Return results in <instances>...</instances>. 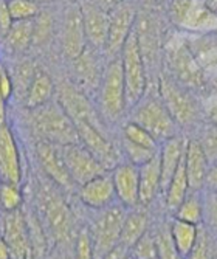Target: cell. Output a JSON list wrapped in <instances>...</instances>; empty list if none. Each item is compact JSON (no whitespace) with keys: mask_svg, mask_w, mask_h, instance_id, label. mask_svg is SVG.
I'll return each instance as SVG.
<instances>
[{"mask_svg":"<svg viewBox=\"0 0 217 259\" xmlns=\"http://www.w3.org/2000/svg\"><path fill=\"white\" fill-rule=\"evenodd\" d=\"M169 65L172 76L191 90H203L206 75L202 62L186 42L172 44L169 50Z\"/></svg>","mask_w":217,"mask_h":259,"instance_id":"obj_7","label":"cell"},{"mask_svg":"<svg viewBox=\"0 0 217 259\" xmlns=\"http://www.w3.org/2000/svg\"><path fill=\"white\" fill-rule=\"evenodd\" d=\"M59 104L64 107V110L70 115V118L73 121L82 120L100 126L96 120V112L92 107L90 101L85 98L82 92H79L75 85L62 84L59 87Z\"/></svg>","mask_w":217,"mask_h":259,"instance_id":"obj_19","label":"cell"},{"mask_svg":"<svg viewBox=\"0 0 217 259\" xmlns=\"http://www.w3.org/2000/svg\"><path fill=\"white\" fill-rule=\"evenodd\" d=\"M79 199L85 206L96 209V211L104 209L109 205L118 202V196H116L112 174L104 172L101 176L93 177L87 183L81 185Z\"/></svg>","mask_w":217,"mask_h":259,"instance_id":"obj_16","label":"cell"},{"mask_svg":"<svg viewBox=\"0 0 217 259\" xmlns=\"http://www.w3.org/2000/svg\"><path fill=\"white\" fill-rule=\"evenodd\" d=\"M2 239L8 242L13 251V257H30L31 241L30 227L19 209L5 211L2 218Z\"/></svg>","mask_w":217,"mask_h":259,"instance_id":"obj_12","label":"cell"},{"mask_svg":"<svg viewBox=\"0 0 217 259\" xmlns=\"http://www.w3.org/2000/svg\"><path fill=\"white\" fill-rule=\"evenodd\" d=\"M85 27H84V14L79 5H70L64 14L62 23V50L64 55L75 61L85 52Z\"/></svg>","mask_w":217,"mask_h":259,"instance_id":"obj_11","label":"cell"},{"mask_svg":"<svg viewBox=\"0 0 217 259\" xmlns=\"http://www.w3.org/2000/svg\"><path fill=\"white\" fill-rule=\"evenodd\" d=\"M192 4H194V0H171L169 2V19L174 25H177L180 28L183 27Z\"/></svg>","mask_w":217,"mask_h":259,"instance_id":"obj_38","label":"cell"},{"mask_svg":"<svg viewBox=\"0 0 217 259\" xmlns=\"http://www.w3.org/2000/svg\"><path fill=\"white\" fill-rule=\"evenodd\" d=\"M58 145L52 143V141L44 140L40 143H37L36 152H37V158L40 161L42 169L48 174L56 185L62 186V188H70L71 183H73V179H71L67 164L62 158L61 149L56 148Z\"/></svg>","mask_w":217,"mask_h":259,"instance_id":"obj_18","label":"cell"},{"mask_svg":"<svg viewBox=\"0 0 217 259\" xmlns=\"http://www.w3.org/2000/svg\"><path fill=\"white\" fill-rule=\"evenodd\" d=\"M191 89L180 84L174 76H160L158 92L179 126H191L199 116V106L191 95Z\"/></svg>","mask_w":217,"mask_h":259,"instance_id":"obj_6","label":"cell"},{"mask_svg":"<svg viewBox=\"0 0 217 259\" xmlns=\"http://www.w3.org/2000/svg\"><path fill=\"white\" fill-rule=\"evenodd\" d=\"M76 257L81 259H89L95 257V244H93V236L87 231L82 230L76 241Z\"/></svg>","mask_w":217,"mask_h":259,"instance_id":"obj_41","label":"cell"},{"mask_svg":"<svg viewBox=\"0 0 217 259\" xmlns=\"http://www.w3.org/2000/svg\"><path fill=\"white\" fill-rule=\"evenodd\" d=\"M205 221L209 228L217 231V191H208L205 194Z\"/></svg>","mask_w":217,"mask_h":259,"instance_id":"obj_42","label":"cell"},{"mask_svg":"<svg viewBox=\"0 0 217 259\" xmlns=\"http://www.w3.org/2000/svg\"><path fill=\"white\" fill-rule=\"evenodd\" d=\"M110 14V25H109V37L106 45V53L109 56L118 58L121 55L123 47L134 31L137 25V10L131 0H123L115 8L109 11Z\"/></svg>","mask_w":217,"mask_h":259,"instance_id":"obj_9","label":"cell"},{"mask_svg":"<svg viewBox=\"0 0 217 259\" xmlns=\"http://www.w3.org/2000/svg\"><path fill=\"white\" fill-rule=\"evenodd\" d=\"M73 123H75V126L78 129L81 143L85 148H89L106 168L115 166L116 161H118L116 151H115L113 145L104 137L100 126L89 123V121H82V120H78V121H73Z\"/></svg>","mask_w":217,"mask_h":259,"instance_id":"obj_15","label":"cell"},{"mask_svg":"<svg viewBox=\"0 0 217 259\" xmlns=\"http://www.w3.org/2000/svg\"><path fill=\"white\" fill-rule=\"evenodd\" d=\"M177 219L200 225L205 221V194H200V190H192L174 211Z\"/></svg>","mask_w":217,"mask_h":259,"instance_id":"obj_27","label":"cell"},{"mask_svg":"<svg viewBox=\"0 0 217 259\" xmlns=\"http://www.w3.org/2000/svg\"><path fill=\"white\" fill-rule=\"evenodd\" d=\"M39 2H40V0H39Z\"/></svg>","mask_w":217,"mask_h":259,"instance_id":"obj_49","label":"cell"},{"mask_svg":"<svg viewBox=\"0 0 217 259\" xmlns=\"http://www.w3.org/2000/svg\"><path fill=\"white\" fill-rule=\"evenodd\" d=\"M5 106L7 104L2 103V109H0V174L5 182L20 185V155L13 131L5 120Z\"/></svg>","mask_w":217,"mask_h":259,"instance_id":"obj_10","label":"cell"},{"mask_svg":"<svg viewBox=\"0 0 217 259\" xmlns=\"http://www.w3.org/2000/svg\"><path fill=\"white\" fill-rule=\"evenodd\" d=\"M67 169L75 183L84 185L96 176L106 172V166L82 143L59 146Z\"/></svg>","mask_w":217,"mask_h":259,"instance_id":"obj_8","label":"cell"},{"mask_svg":"<svg viewBox=\"0 0 217 259\" xmlns=\"http://www.w3.org/2000/svg\"><path fill=\"white\" fill-rule=\"evenodd\" d=\"M84 14V27L87 44L92 45L95 50H106L107 37H109V25L110 14L107 10L96 5L92 0L81 5Z\"/></svg>","mask_w":217,"mask_h":259,"instance_id":"obj_13","label":"cell"},{"mask_svg":"<svg viewBox=\"0 0 217 259\" xmlns=\"http://www.w3.org/2000/svg\"><path fill=\"white\" fill-rule=\"evenodd\" d=\"M4 39V50L10 53H23L34 39V19L33 20H14Z\"/></svg>","mask_w":217,"mask_h":259,"instance_id":"obj_23","label":"cell"},{"mask_svg":"<svg viewBox=\"0 0 217 259\" xmlns=\"http://www.w3.org/2000/svg\"><path fill=\"white\" fill-rule=\"evenodd\" d=\"M217 27V16L205 5L199 4L197 0H194L192 4L186 20L183 23L185 30H191V31H211Z\"/></svg>","mask_w":217,"mask_h":259,"instance_id":"obj_29","label":"cell"},{"mask_svg":"<svg viewBox=\"0 0 217 259\" xmlns=\"http://www.w3.org/2000/svg\"><path fill=\"white\" fill-rule=\"evenodd\" d=\"M186 141L182 137H171L163 141L160 148V161H161V186L160 194H166L167 186H169L176 171L179 169L180 163L185 157Z\"/></svg>","mask_w":217,"mask_h":259,"instance_id":"obj_21","label":"cell"},{"mask_svg":"<svg viewBox=\"0 0 217 259\" xmlns=\"http://www.w3.org/2000/svg\"><path fill=\"white\" fill-rule=\"evenodd\" d=\"M185 164H186V172H188V179H189L191 191L205 188V180L208 176L211 161L199 140L186 141Z\"/></svg>","mask_w":217,"mask_h":259,"instance_id":"obj_20","label":"cell"},{"mask_svg":"<svg viewBox=\"0 0 217 259\" xmlns=\"http://www.w3.org/2000/svg\"><path fill=\"white\" fill-rule=\"evenodd\" d=\"M189 190H191V186H189V179H188L185 157H183L179 169L176 171L169 186H167V190H166V194H164L166 208L169 211H176L179 205L183 202V199L188 196Z\"/></svg>","mask_w":217,"mask_h":259,"instance_id":"obj_28","label":"cell"},{"mask_svg":"<svg viewBox=\"0 0 217 259\" xmlns=\"http://www.w3.org/2000/svg\"><path fill=\"white\" fill-rule=\"evenodd\" d=\"M20 203H22V193L19 190V185L4 180V183H2V206H4V211L19 209Z\"/></svg>","mask_w":217,"mask_h":259,"instance_id":"obj_37","label":"cell"},{"mask_svg":"<svg viewBox=\"0 0 217 259\" xmlns=\"http://www.w3.org/2000/svg\"><path fill=\"white\" fill-rule=\"evenodd\" d=\"M92 2H95L96 5H100L101 8H104V10L110 11V10H112V8H115L118 4H121L123 0H92Z\"/></svg>","mask_w":217,"mask_h":259,"instance_id":"obj_46","label":"cell"},{"mask_svg":"<svg viewBox=\"0 0 217 259\" xmlns=\"http://www.w3.org/2000/svg\"><path fill=\"white\" fill-rule=\"evenodd\" d=\"M205 188L208 191H217V161L209 164L208 176L205 180Z\"/></svg>","mask_w":217,"mask_h":259,"instance_id":"obj_45","label":"cell"},{"mask_svg":"<svg viewBox=\"0 0 217 259\" xmlns=\"http://www.w3.org/2000/svg\"><path fill=\"white\" fill-rule=\"evenodd\" d=\"M0 78H2V103L7 104L14 95V82H13L10 70L7 67H2V75H0Z\"/></svg>","mask_w":217,"mask_h":259,"instance_id":"obj_43","label":"cell"},{"mask_svg":"<svg viewBox=\"0 0 217 259\" xmlns=\"http://www.w3.org/2000/svg\"><path fill=\"white\" fill-rule=\"evenodd\" d=\"M14 20H33L40 14L39 0H7Z\"/></svg>","mask_w":217,"mask_h":259,"instance_id":"obj_32","label":"cell"},{"mask_svg":"<svg viewBox=\"0 0 217 259\" xmlns=\"http://www.w3.org/2000/svg\"><path fill=\"white\" fill-rule=\"evenodd\" d=\"M121 61L124 70V81H126V93H127V104L134 107L148 90V73H146V62L141 50L140 37L137 33V25L131 36L127 37L123 50Z\"/></svg>","mask_w":217,"mask_h":259,"instance_id":"obj_3","label":"cell"},{"mask_svg":"<svg viewBox=\"0 0 217 259\" xmlns=\"http://www.w3.org/2000/svg\"><path fill=\"white\" fill-rule=\"evenodd\" d=\"M14 19L10 13L7 0H2V7H0V31H2V36H5L8 33V30L13 27Z\"/></svg>","mask_w":217,"mask_h":259,"instance_id":"obj_44","label":"cell"},{"mask_svg":"<svg viewBox=\"0 0 217 259\" xmlns=\"http://www.w3.org/2000/svg\"><path fill=\"white\" fill-rule=\"evenodd\" d=\"M53 93H55V84H53L52 76L47 72H44V70L37 68L36 76L33 79V84L28 90L25 104L31 109L40 107V106H44L50 101Z\"/></svg>","mask_w":217,"mask_h":259,"instance_id":"obj_26","label":"cell"},{"mask_svg":"<svg viewBox=\"0 0 217 259\" xmlns=\"http://www.w3.org/2000/svg\"><path fill=\"white\" fill-rule=\"evenodd\" d=\"M42 199H44L45 216L55 238L61 242L68 241L70 230H71V214L65 202L52 188H45L42 193Z\"/></svg>","mask_w":217,"mask_h":259,"instance_id":"obj_14","label":"cell"},{"mask_svg":"<svg viewBox=\"0 0 217 259\" xmlns=\"http://www.w3.org/2000/svg\"><path fill=\"white\" fill-rule=\"evenodd\" d=\"M13 70L14 72H10V73H11V78L14 82V95L27 100L28 90L33 84L37 68L30 61H20L14 65Z\"/></svg>","mask_w":217,"mask_h":259,"instance_id":"obj_30","label":"cell"},{"mask_svg":"<svg viewBox=\"0 0 217 259\" xmlns=\"http://www.w3.org/2000/svg\"><path fill=\"white\" fill-rule=\"evenodd\" d=\"M209 121L217 126V104H214L209 110Z\"/></svg>","mask_w":217,"mask_h":259,"instance_id":"obj_48","label":"cell"},{"mask_svg":"<svg viewBox=\"0 0 217 259\" xmlns=\"http://www.w3.org/2000/svg\"><path fill=\"white\" fill-rule=\"evenodd\" d=\"M123 137L134 141V143H137V145L146 146V148L154 149V151H160V146H158L160 141L148 129H144L141 124H138L132 120L123 126Z\"/></svg>","mask_w":217,"mask_h":259,"instance_id":"obj_31","label":"cell"},{"mask_svg":"<svg viewBox=\"0 0 217 259\" xmlns=\"http://www.w3.org/2000/svg\"><path fill=\"white\" fill-rule=\"evenodd\" d=\"M52 33V17L48 14H39L34 19V39L33 44H44Z\"/></svg>","mask_w":217,"mask_h":259,"instance_id":"obj_40","label":"cell"},{"mask_svg":"<svg viewBox=\"0 0 217 259\" xmlns=\"http://www.w3.org/2000/svg\"><path fill=\"white\" fill-rule=\"evenodd\" d=\"M148 222H149V219L144 211H141L138 208H129L119 242L129 247L132 251V247L140 241L143 234L148 231Z\"/></svg>","mask_w":217,"mask_h":259,"instance_id":"obj_25","label":"cell"},{"mask_svg":"<svg viewBox=\"0 0 217 259\" xmlns=\"http://www.w3.org/2000/svg\"><path fill=\"white\" fill-rule=\"evenodd\" d=\"M161 186V161L160 152L140 166V205L148 206L160 194Z\"/></svg>","mask_w":217,"mask_h":259,"instance_id":"obj_22","label":"cell"},{"mask_svg":"<svg viewBox=\"0 0 217 259\" xmlns=\"http://www.w3.org/2000/svg\"><path fill=\"white\" fill-rule=\"evenodd\" d=\"M155 239H157V247H158V257H163V259L180 257L176 242H174V238H172L171 225L161 227L155 234Z\"/></svg>","mask_w":217,"mask_h":259,"instance_id":"obj_33","label":"cell"},{"mask_svg":"<svg viewBox=\"0 0 217 259\" xmlns=\"http://www.w3.org/2000/svg\"><path fill=\"white\" fill-rule=\"evenodd\" d=\"M100 104L104 116L110 121L121 118L126 107H129L121 56L113 58L101 75Z\"/></svg>","mask_w":217,"mask_h":259,"instance_id":"obj_4","label":"cell"},{"mask_svg":"<svg viewBox=\"0 0 217 259\" xmlns=\"http://www.w3.org/2000/svg\"><path fill=\"white\" fill-rule=\"evenodd\" d=\"M75 62H76L78 78L87 84H93L96 78V70H98V64L95 62L93 55L85 49V52L78 59H75Z\"/></svg>","mask_w":217,"mask_h":259,"instance_id":"obj_36","label":"cell"},{"mask_svg":"<svg viewBox=\"0 0 217 259\" xmlns=\"http://www.w3.org/2000/svg\"><path fill=\"white\" fill-rule=\"evenodd\" d=\"M33 124L37 134L44 138L52 141L55 145H73L81 143L78 129L70 118V115L59 104H44L34 109Z\"/></svg>","mask_w":217,"mask_h":259,"instance_id":"obj_1","label":"cell"},{"mask_svg":"<svg viewBox=\"0 0 217 259\" xmlns=\"http://www.w3.org/2000/svg\"><path fill=\"white\" fill-rule=\"evenodd\" d=\"M132 121L148 129L158 141L176 137L179 123L166 107L160 95L146 93L135 106L132 112Z\"/></svg>","mask_w":217,"mask_h":259,"instance_id":"obj_2","label":"cell"},{"mask_svg":"<svg viewBox=\"0 0 217 259\" xmlns=\"http://www.w3.org/2000/svg\"><path fill=\"white\" fill-rule=\"evenodd\" d=\"M0 257L2 259H8V257H13V251H11V247L8 245V242L5 239H2L0 242Z\"/></svg>","mask_w":217,"mask_h":259,"instance_id":"obj_47","label":"cell"},{"mask_svg":"<svg viewBox=\"0 0 217 259\" xmlns=\"http://www.w3.org/2000/svg\"><path fill=\"white\" fill-rule=\"evenodd\" d=\"M123 148H124V152H126L127 158L131 160V163L138 164V166H141V164H144L146 161L152 160L160 152V151L149 149L146 146L137 145V143H134V141L124 138V137H123Z\"/></svg>","mask_w":217,"mask_h":259,"instance_id":"obj_35","label":"cell"},{"mask_svg":"<svg viewBox=\"0 0 217 259\" xmlns=\"http://www.w3.org/2000/svg\"><path fill=\"white\" fill-rule=\"evenodd\" d=\"M113 183L118 200L127 208L140 205V166L134 163H121L115 166Z\"/></svg>","mask_w":217,"mask_h":259,"instance_id":"obj_17","label":"cell"},{"mask_svg":"<svg viewBox=\"0 0 217 259\" xmlns=\"http://www.w3.org/2000/svg\"><path fill=\"white\" fill-rule=\"evenodd\" d=\"M171 231L180 257H189L199 238V225L176 218L171 222Z\"/></svg>","mask_w":217,"mask_h":259,"instance_id":"obj_24","label":"cell"},{"mask_svg":"<svg viewBox=\"0 0 217 259\" xmlns=\"http://www.w3.org/2000/svg\"><path fill=\"white\" fill-rule=\"evenodd\" d=\"M131 257H138V259H152L158 257V247H157V239L155 234L146 231L140 238V241L132 247Z\"/></svg>","mask_w":217,"mask_h":259,"instance_id":"obj_34","label":"cell"},{"mask_svg":"<svg viewBox=\"0 0 217 259\" xmlns=\"http://www.w3.org/2000/svg\"><path fill=\"white\" fill-rule=\"evenodd\" d=\"M199 141L202 143L209 161L211 163L217 161V126L211 123L205 129V132H203V135H202V138Z\"/></svg>","mask_w":217,"mask_h":259,"instance_id":"obj_39","label":"cell"},{"mask_svg":"<svg viewBox=\"0 0 217 259\" xmlns=\"http://www.w3.org/2000/svg\"><path fill=\"white\" fill-rule=\"evenodd\" d=\"M129 208L121 202H115L104 209H100L98 219L93 225L95 257H107L110 250L121 239L123 225Z\"/></svg>","mask_w":217,"mask_h":259,"instance_id":"obj_5","label":"cell"}]
</instances>
